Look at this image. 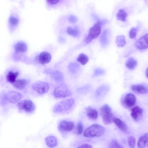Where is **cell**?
<instances>
[{"label": "cell", "instance_id": "cell-3", "mask_svg": "<svg viewBox=\"0 0 148 148\" xmlns=\"http://www.w3.org/2000/svg\"><path fill=\"white\" fill-rule=\"evenodd\" d=\"M75 100L71 98L58 102L54 106L53 111L55 113H61L69 110L75 103Z\"/></svg>", "mask_w": 148, "mask_h": 148}, {"label": "cell", "instance_id": "cell-31", "mask_svg": "<svg viewBox=\"0 0 148 148\" xmlns=\"http://www.w3.org/2000/svg\"><path fill=\"white\" fill-rule=\"evenodd\" d=\"M128 143L129 146L131 148L135 147L136 145V139L132 136H129L128 138Z\"/></svg>", "mask_w": 148, "mask_h": 148}, {"label": "cell", "instance_id": "cell-8", "mask_svg": "<svg viewBox=\"0 0 148 148\" xmlns=\"http://www.w3.org/2000/svg\"><path fill=\"white\" fill-rule=\"evenodd\" d=\"M32 87L36 92L39 94H43L48 92L50 88V86L46 82L38 81L34 83L32 85Z\"/></svg>", "mask_w": 148, "mask_h": 148}, {"label": "cell", "instance_id": "cell-13", "mask_svg": "<svg viewBox=\"0 0 148 148\" xmlns=\"http://www.w3.org/2000/svg\"><path fill=\"white\" fill-rule=\"evenodd\" d=\"M51 58V56L49 53L44 51L41 53L39 55L38 61L40 64H44L50 62Z\"/></svg>", "mask_w": 148, "mask_h": 148}, {"label": "cell", "instance_id": "cell-36", "mask_svg": "<svg viewBox=\"0 0 148 148\" xmlns=\"http://www.w3.org/2000/svg\"><path fill=\"white\" fill-rule=\"evenodd\" d=\"M77 133L78 134H81L83 130V125L81 121H79L78 123L77 127Z\"/></svg>", "mask_w": 148, "mask_h": 148}, {"label": "cell", "instance_id": "cell-20", "mask_svg": "<svg viewBox=\"0 0 148 148\" xmlns=\"http://www.w3.org/2000/svg\"><path fill=\"white\" fill-rule=\"evenodd\" d=\"M14 49L16 52L17 53H24L27 50V46L25 43L19 42L15 45Z\"/></svg>", "mask_w": 148, "mask_h": 148}, {"label": "cell", "instance_id": "cell-21", "mask_svg": "<svg viewBox=\"0 0 148 148\" xmlns=\"http://www.w3.org/2000/svg\"><path fill=\"white\" fill-rule=\"evenodd\" d=\"M19 75L18 71H10L8 72L6 76V79L8 82L14 84L16 80V79Z\"/></svg>", "mask_w": 148, "mask_h": 148}, {"label": "cell", "instance_id": "cell-29", "mask_svg": "<svg viewBox=\"0 0 148 148\" xmlns=\"http://www.w3.org/2000/svg\"><path fill=\"white\" fill-rule=\"evenodd\" d=\"M77 61L82 65L85 64L88 61V57L85 54L81 53L77 59Z\"/></svg>", "mask_w": 148, "mask_h": 148}, {"label": "cell", "instance_id": "cell-4", "mask_svg": "<svg viewBox=\"0 0 148 148\" xmlns=\"http://www.w3.org/2000/svg\"><path fill=\"white\" fill-rule=\"evenodd\" d=\"M100 114L104 123L110 124L113 122L114 118L110 107L108 104H105L101 108Z\"/></svg>", "mask_w": 148, "mask_h": 148}, {"label": "cell", "instance_id": "cell-16", "mask_svg": "<svg viewBox=\"0 0 148 148\" xmlns=\"http://www.w3.org/2000/svg\"><path fill=\"white\" fill-rule=\"evenodd\" d=\"M113 122L117 127L123 132H126L128 130V127L126 123L121 119L116 117H114Z\"/></svg>", "mask_w": 148, "mask_h": 148}, {"label": "cell", "instance_id": "cell-23", "mask_svg": "<svg viewBox=\"0 0 148 148\" xmlns=\"http://www.w3.org/2000/svg\"><path fill=\"white\" fill-rule=\"evenodd\" d=\"M79 65L77 63L72 62L68 66V69L70 72L73 74L77 73L80 69Z\"/></svg>", "mask_w": 148, "mask_h": 148}, {"label": "cell", "instance_id": "cell-15", "mask_svg": "<svg viewBox=\"0 0 148 148\" xmlns=\"http://www.w3.org/2000/svg\"><path fill=\"white\" fill-rule=\"evenodd\" d=\"M137 146L139 148H145L148 146V133H145L139 138Z\"/></svg>", "mask_w": 148, "mask_h": 148}, {"label": "cell", "instance_id": "cell-19", "mask_svg": "<svg viewBox=\"0 0 148 148\" xmlns=\"http://www.w3.org/2000/svg\"><path fill=\"white\" fill-rule=\"evenodd\" d=\"M27 80L24 79H20L16 80L13 84L14 87L19 90H22L28 84Z\"/></svg>", "mask_w": 148, "mask_h": 148}, {"label": "cell", "instance_id": "cell-37", "mask_svg": "<svg viewBox=\"0 0 148 148\" xmlns=\"http://www.w3.org/2000/svg\"><path fill=\"white\" fill-rule=\"evenodd\" d=\"M69 21L72 23H74L76 22L77 20V17L73 15H71L69 18Z\"/></svg>", "mask_w": 148, "mask_h": 148}, {"label": "cell", "instance_id": "cell-22", "mask_svg": "<svg viewBox=\"0 0 148 148\" xmlns=\"http://www.w3.org/2000/svg\"><path fill=\"white\" fill-rule=\"evenodd\" d=\"M86 114L89 118L92 120H95L98 118L97 111L96 109L92 108L90 107L87 108Z\"/></svg>", "mask_w": 148, "mask_h": 148}, {"label": "cell", "instance_id": "cell-2", "mask_svg": "<svg viewBox=\"0 0 148 148\" xmlns=\"http://www.w3.org/2000/svg\"><path fill=\"white\" fill-rule=\"evenodd\" d=\"M105 132V129L103 127L98 124H94L85 130L84 135L86 138L100 137L104 134Z\"/></svg>", "mask_w": 148, "mask_h": 148}, {"label": "cell", "instance_id": "cell-39", "mask_svg": "<svg viewBox=\"0 0 148 148\" xmlns=\"http://www.w3.org/2000/svg\"><path fill=\"white\" fill-rule=\"evenodd\" d=\"M60 0H47V2L51 5H54L58 3Z\"/></svg>", "mask_w": 148, "mask_h": 148}, {"label": "cell", "instance_id": "cell-17", "mask_svg": "<svg viewBox=\"0 0 148 148\" xmlns=\"http://www.w3.org/2000/svg\"><path fill=\"white\" fill-rule=\"evenodd\" d=\"M46 145L50 147H56L57 144V139L55 136L52 135L46 137L45 140Z\"/></svg>", "mask_w": 148, "mask_h": 148}, {"label": "cell", "instance_id": "cell-14", "mask_svg": "<svg viewBox=\"0 0 148 148\" xmlns=\"http://www.w3.org/2000/svg\"><path fill=\"white\" fill-rule=\"evenodd\" d=\"M131 88L134 92L139 94H145L148 93V88L142 84L132 85Z\"/></svg>", "mask_w": 148, "mask_h": 148}, {"label": "cell", "instance_id": "cell-1", "mask_svg": "<svg viewBox=\"0 0 148 148\" xmlns=\"http://www.w3.org/2000/svg\"><path fill=\"white\" fill-rule=\"evenodd\" d=\"M23 97L20 93L13 90H10L2 94L0 96V104L3 105L7 101L12 103L18 102Z\"/></svg>", "mask_w": 148, "mask_h": 148}, {"label": "cell", "instance_id": "cell-10", "mask_svg": "<svg viewBox=\"0 0 148 148\" xmlns=\"http://www.w3.org/2000/svg\"><path fill=\"white\" fill-rule=\"evenodd\" d=\"M136 47L138 49L143 50L148 48V34L138 40L135 42Z\"/></svg>", "mask_w": 148, "mask_h": 148}, {"label": "cell", "instance_id": "cell-7", "mask_svg": "<svg viewBox=\"0 0 148 148\" xmlns=\"http://www.w3.org/2000/svg\"><path fill=\"white\" fill-rule=\"evenodd\" d=\"M17 107L19 110L29 113H33L35 109L34 103L30 100L25 99L20 101L17 103Z\"/></svg>", "mask_w": 148, "mask_h": 148}, {"label": "cell", "instance_id": "cell-12", "mask_svg": "<svg viewBox=\"0 0 148 148\" xmlns=\"http://www.w3.org/2000/svg\"><path fill=\"white\" fill-rule=\"evenodd\" d=\"M143 113V108L137 106L133 108L131 111V116L136 121L139 120L141 118Z\"/></svg>", "mask_w": 148, "mask_h": 148}, {"label": "cell", "instance_id": "cell-34", "mask_svg": "<svg viewBox=\"0 0 148 148\" xmlns=\"http://www.w3.org/2000/svg\"><path fill=\"white\" fill-rule=\"evenodd\" d=\"M105 73V71L103 69L97 68L95 70L93 76L94 77H96L102 75H103Z\"/></svg>", "mask_w": 148, "mask_h": 148}, {"label": "cell", "instance_id": "cell-18", "mask_svg": "<svg viewBox=\"0 0 148 148\" xmlns=\"http://www.w3.org/2000/svg\"><path fill=\"white\" fill-rule=\"evenodd\" d=\"M100 42L101 45L105 47L109 42V32L107 30H105L102 33L100 38Z\"/></svg>", "mask_w": 148, "mask_h": 148}, {"label": "cell", "instance_id": "cell-11", "mask_svg": "<svg viewBox=\"0 0 148 148\" xmlns=\"http://www.w3.org/2000/svg\"><path fill=\"white\" fill-rule=\"evenodd\" d=\"M136 102L135 96L132 93H128L125 97L123 102L124 105L128 108L133 106Z\"/></svg>", "mask_w": 148, "mask_h": 148}, {"label": "cell", "instance_id": "cell-25", "mask_svg": "<svg viewBox=\"0 0 148 148\" xmlns=\"http://www.w3.org/2000/svg\"><path fill=\"white\" fill-rule=\"evenodd\" d=\"M116 42L117 46L119 47H123L126 43L125 38L123 35L119 36L116 38Z\"/></svg>", "mask_w": 148, "mask_h": 148}, {"label": "cell", "instance_id": "cell-28", "mask_svg": "<svg viewBox=\"0 0 148 148\" xmlns=\"http://www.w3.org/2000/svg\"><path fill=\"white\" fill-rule=\"evenodd\" d=\"M52 77L55 80L61 82L63 80V76L62 73L58 71H56L52 74Z\"/></svg>", "mask_w": 148, "mask_h": 148}, {"label": "cell", "instance_id": "cell-33", "mask_svg": "<svg viewBox=\"0 0 148 148\" xmlns=\"http://www.w3.org/2000/svg\"><path fill=\"white\" fill-rule=\"evenodd\" d=\"M110 147L111 148H123L120 144H119L118 141L115 140H112L110 144Z\"/></svg>", "mask_w": 148, "mask_h": 148}, {"label": "cell", "instance_id": "cell-24", "mask_svg": "<svg viewBox=\"0 0 148 148\" xmlns=\"http://www.w3.org/2000/svg\"><path fill=\"white\" fill-rule=\"evenodd\" d=\"M137 64V61L132 57L129 58L126 62V66L129 69H134Z\"/></svg>", "mask_w": 148, "mask_h": 148}, {"label": "cell", "instance_id": "cell-26", "mask_svg": "<svg viewBox=\"0 0 148 148\" xmlns=\"http://www.w3.org/2000/svg\"><path fill=\"white\" fill-rule=\"evenodd\" d=\"M127 16V13L124 10L122 9L120 10L116 14L117 19L123 22L126 21V18Z\"/></svg>", "mask_w": 148, "mask_h": 148}, {"label": "cell", "instance_id": "cell-35", "mask_svg": "<svg viewBox=\"0 0 148 148\" xmlns=\"http://www.w3.org/2000/svg\"><path fill=\"white\" fill-rule=\"evenodd\" d=\"M9 21L10 24L13 26L17 25L19 22L17 18L13 16L10 17Z\"/></svg>", "mask_w": 148, "mask_h": 148}, {"label": "cell", "instance_id": "cell-32", "mask_svg": "<svg viewBox=\"0 0 148 148\" xmlns=\"http://www.w3.org/2000/svg\"><path fill=\"white\" fill-rule=\"evenodd\" d=\"M138 28L136 27H132L130 30L129 33V36L131 39L135 38L137 35Z\"/></svg>", "mask_w": 148, "mask_h": 148}, {"label": "cell", "instance_id": "cell-38", "mask_svg": "<svg viewBox=\"0 0 148 148\" xmlns=\"http://www.w3.org/2000/svg\"><path fill=\"white\" fill-rule=\"evenodd\" d=\"M77 147L81 148H92V147L91 145L88 144H84L79 146Z\"/></svg>", "mask_w": 148, "mask_h": 148}, {"label": "cell", "instance_id": "cell-30", "mask_svg": "<svg viewBox=\"0 0 148 148\" xmlns=\"http://www.w3.org/2000/svg\"><path fill=\"white\" fill-rule=\"evenodd\" d=\"M109 89V87L108 85H103L99 87L97 90L96 93L97 95L99 94H103L107 92Z\"/></svg>", "mask_w": 148, "mask_h": 148}, {"label": "cell", "instance_id": "cell-6", "mask_svg": "<svg viewBox=\"0 0 148 148\" xmlns=\"http://www.w3.org/2000/svg\"><path fill=\"white\" fill-rule=\"evenodd\" d=\"M53 95L56 98H62L71 96L72 93L65 85L62 84L55 88Z\"/></svg>", "mask_w": 148, "mask_h": 148}, {"label": "cell", "instance_id": "cell-40", "mask_svg": "<svg viewBox=\"0 0 148 148\" xmlns=\"http://www.w3.org/2000/svg\"><path fill=\"white\" fill-rule=\"evenodd\" d=\"M145 74L146 77L148 78V68H147L146 70Z\"/></svg>", "mask_w": 148, "mask_h": 148}, {"label": "cell", "instance_id": "cell-27", "mask_svg": "<svg viewBox=\"0 0 148 148\" xmlns=\"http://www.w3.org/2000/svg\"><path fill=\"white\" fill-rule=\"evenodd\" d=\"M67 31L69 35L75 37H77L79 34V30L77 28H73L69 27L67 28Z\"/></svg>", "mask_w": 148, "mask_h": 148}, {"label": "cell", "instance_id": "cell-5", "mask_svg": "<svg viewBox=\"0 0 148 148\" xmlns=\"http://www.w3.org/2000/svg\"><path fill=\"white\" fill-rule=\"evenodd\" d=\"M102 25V22L98 21L90 29L88 35L85 39L86 43L89 44L98 36L101 33Z\"/></svg>", "mask_w": 148, "mask_h": 148}, {"label": "cell", "instance_id": "cell-9", "mask_svg": "<svg viewBox=\"0 0 148 148\" xmlns=\"http://www.w3.org/2000/svg\"><path fill=\"white\" fill-rule=\"evenodd\" d=\"M74 127V124L73 122L62 120L58 125V129L60 132H67L72 130Z\"/></svg>", "mask_w": 148, "mask_h": 148}]
</instances>
